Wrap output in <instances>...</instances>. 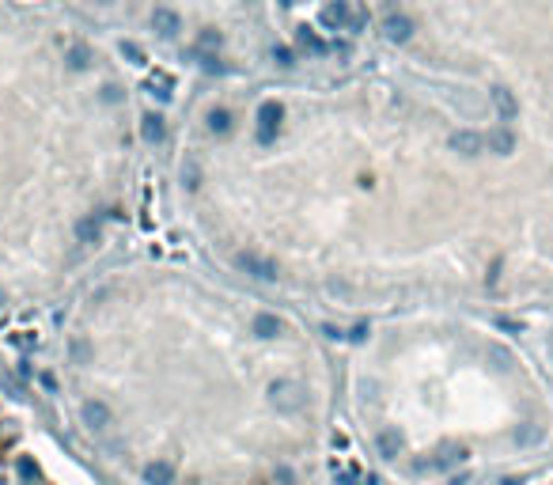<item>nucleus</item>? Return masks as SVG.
I'll return each instance as SVG.
<instances>
[{"mask_svg":"<svg viewBox=\"0 0 553 485\" xmlns=\"http://www.w3.org/2000/svg\"><path fill=\"white\" fill-rule=\"evenodd\" d=\"M53 402L114 485H323L341 428L337 364L292 307L163 262L72 292Z\"/></svg>","mask_w":553,"mask_h":485,"instance_id":"obj_1","label":"nucleus"},{"mask_svg":"<svg viewBox=\"0 0 553 485\" xmlns=\"http://www.w3.org/2000/svg\"><path fill=\"white\" fill-rule=\"evenodd\" d=\"M341 425L386 485H481L553 447V379L462 307L375 315L337 368Z\"/></svg>","mask_w":553,"mask_h":485,"instance_id":"obj_2","label":"nucleus"}]
</instances>
